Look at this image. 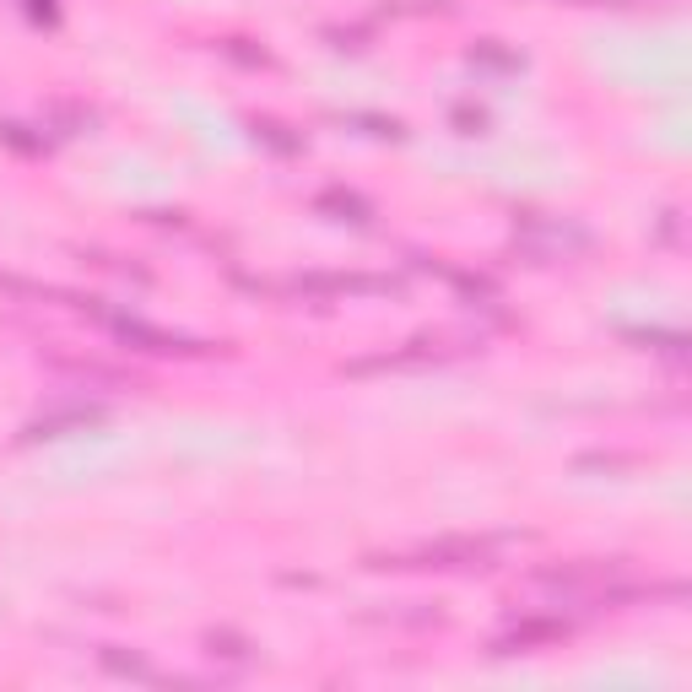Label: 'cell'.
<instances>
[{
    "instance_id": "cell-1",
    "label": "cell",
    "mask_w": 692,
    "mask_h": 692,
    "mask_svg": "<svg viewBox=\"0 0 692 692\" xmlns=\"http://www.w3.org/2000/svg\"><path fill=\"white\" fill-rule=\"evenodd\" d=\"M498 541H428L417 552H395V557H368L374 568H487Z\"/></svg>"
},
{
    "instance_id": "cell-2",
    "label": "cell",
    "mask_w": 692,
    "mask_h": 692,
    "mask_svg": "<svg viewBox=\"0 0 692 692\" xmlns=\"http://www.w3.org/2000/svg\"><path fill=\"white\" fill-rule=\"evenodd\" d=\"M519 249H530V255L541 260H563V255H584L590 249V233L574 228V222H557V217H525L514 228Z\"/></svg>"
},
{
    "instance_id": "cell-3",
    "label": "cell",
    "mask_w": 692,
    "mask_h": 692,
    "mask_svg": "<svg viewBox=\"0 0 692 692\" xmlns=\"http://www.w3.org/2000/svg\"><path fill=\"white\" fill-rule=\"evenodd\" d=\"M568 622L563 617H525L514 622L503 638H492V655H519V649H536V644H563Z\"/></svg>"
},
{
    "instance_id": "cell-4",
    "label": "cell",
    "mask_w": 692,
    "mask_h": 692,
    "mask_svg": "<svg viewBox=\"0 0 692 692\" xmlns=\"http://www.w3.org/2000/svg\"><path fill=\"white\" fill-rule=\"evenodd\" d=\"M98 417H103V406H71V411H60V417H38L28 428V438H55L65 428H87V422H98Z\"/></svg>"
},
{
    "instance_id": "cell-5",
    "label": "cell",
    "mask_w": 692,
    "mask_h": 692,
    "mask_svg": "<svg viewBox=\"0 0 692 692\" xmlns=\"http://www.w3.org/2000/svg\"><path fill=\"white\" fill-rule=\"evenodd\" d=\"M319 211H336V217H346V222H368L374 211H368V201H357L352 190H319V201H314Z\"/></svg>"
},
{
    "instance_id": "cell-6",
    "label": "cell",
    "mask_w": 692,
    "mask_h": 692,
    "mask_svg": "<svg viewBox=\"0 0 692 692\" xmlns=\"http://www.w3.org/2000/svg\"><path fill=\"white\" fill-rule=\"evenodd\" d=\"M206 649H211V660H233V665H249V660H255L249 638H238V633H206Z\"/></svg>"
},
{
    "instance_id": "cell-7",
    "label": "cell",
    "mask_w": 692,
    "mask_h": 692,
    "mask_svg": "<svg viewBox=\"0 0 692 692\" xmlns=\"http://www.w3.org/2000/svg\"><path fill=\"white\" fill-rule=\"evenodd\" d=\"M98 660L109 665V671H119V676H136V682H157V671H152V665H146L141 655H119V649H103Z\"/></svg>"
},
{
    "instance_id": "cell-8",
    "label": "cell",
    "mask_w": 692,
    "mask_h": 692,
    "mask_svg": "<svg viewBox=\"0 0 692 692\" xmlns=\"http://www.w3.org/2000/svg\"><path fill=\"white\" fill-rule=\"evenodd\" d=\"M471 60H482V65H503V71H519V60L509 55V49H498V44H476V49H471Z\"/></svg>"
},
{
    "instance_id": "cell-9",
    "label": "cell",
    "mask_w": 692,
    "mask_h": 692,
    "mask_svg": "<svg viewBox=\"0 0 692 692\" xmlns=\"http://www.w3.org/2000/svg\"><path fill=\"white\" fill-rule=\"evenodd\" d=\"M255 136H265L271 146H282V152H292V146H298L292 136H282V125H271V119H255Z\"/></svg>"
},
{
    "instance_id": "cell-10",
    "label": "cell",
    "mask_w": 692,
    "mask_h": 692,
    "mask_svg": "<svg viewBox=\"0 0 692 692\" xmlns=\"http://www.w3.org/2000/svg\"><path fill=\"white\" fill-rule=\"evenodd\" d=\"M222 49H228L233 60H244V65H265V49H249L244 38H228V44H222Z\"/></svg>"
},
{
    "instance_id": "cell-11",
    "label": "cell",
    "mask_w": 692,
    "mask_h": 692,
    "mask_svg": "<svg viewBox=\"0 0 692 692\" xmlns=\"http://www.w3.org/2000/svg\"><path fill=\"white\" fill-rule=\"evenodd\" d=\"M33 6V17H44V22H55V6H49V0H28Z\"/></svg>"
}]
</instances>
